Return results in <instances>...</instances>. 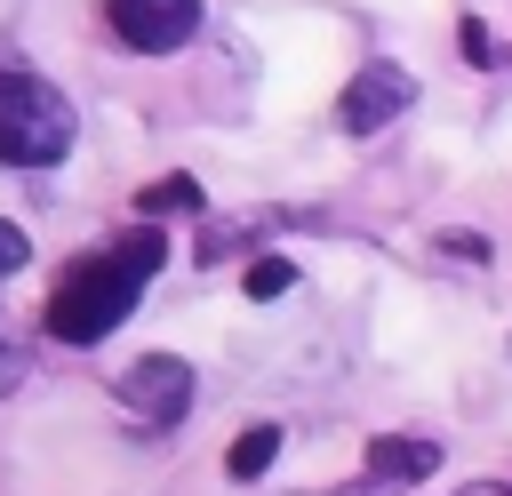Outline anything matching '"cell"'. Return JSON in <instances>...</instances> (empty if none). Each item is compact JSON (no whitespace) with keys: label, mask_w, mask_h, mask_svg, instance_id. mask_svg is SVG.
<instances>
[{"label":"cell","mask_w":512,"mask_h":496,"mask_svg":"<svg viewBox=\"0 0 512 496\" xmlns=\"http://www.w3.org/2000/svg\"><path fill=\"white\" fill-rule=\"evenodd\" d=\"M160 264H168V232H160V224L120 232L104 256H80V264L56 280L40 328H48L56 344H96V336H112V328L136 312V296H144V280H152Z\"/></svg>","instance_id":"cell-1"},{"label":"cell","mask_w":512,"mask_h":496,"mask_svg":"<svg viewBox=\"0 0 512 496\" xmlns=\"http://www.w3.org/2000/svg\"><path fill=\"white\" fill-rule=\"evenodd\" d=\"M72 152V104L32 64H0V160L8 168H56Z\"/></svg>","instance_id":"cell-2"},{"label":"cell","mask_w":512,"mask_h":496,"mask_svg":"<svg viewBox=\"0 0 512 496\" xmlns=\"http://www.w3.org/2000/svg\"><path fill=\"white\" fill-rule=\"evenodd\" d=\"M104 16H112V40L136 56H168L200 32V0H104Z\"/></svg>","instance_id":"cell-3"},{"label":"cell","mask_w":512,"mask_h":496,"mask_svg":"<svg viewBox=\"0 0 512 496\" xmlns=\"http://www.w3.org/2000/svg\"><path fill=\"white\" fill-rule=\"evenodd\" d=\"M408 104H416V80H408L400 64H360V72L344 80V96H336V120H344V136H376V128H392Z\"/></svg>","instance_id":"cell-4"},{"label":"cell","mask_w":512,"mask_h":496,"mask_svg":"<svg viewBox=\"0 0 512 496\" xmlns=\"http://www.w3.org/2000/svg\"><path fill=\"white\" fill-rule=\"evenodd\" d=\"M120 400H128L144 424H184V408H192V360H176V352H144V360H128Z\"/></svg>","instance_id":"cell-5"},{"label":"cell","mask_w":512,"mask_h":496,"mask_svg":"<svg viewBox=\"0 0 512 496\" xmlns=\"http://www.w3.org/2000/svg\"><path fill=\"white\" fill-rule=\"evenodd\" d=\"M432 472H440V440H424V432H376L368 440V480L376 488H416Z\"/></svg>","instance_id":"cell-6"},{"label":"cell","mask_w":512,"mask_h":496,"mask_svg":"<svg viewBox=\"0 0 512 496\" xmlns=\"http://www.w3.org/2000/svg\"><path fill=\"white\" fill-rule=\"evenodd\" d=\"M272 456H280V424H248V432L232 440V456H224V464H232V480H264V472H272Z\"/></svg>","instance_id":"cell-7"},{"label":"cell","mask_w":512,"mask_h":496,"mask_svg":"<svg viewBox=\"0 0 512 496\" xmlns=\"http://www.w3.org/2000/svg\"><path fill=\"white\" fill-rule=\"evenodd\" d=\"M136 208H144L152 224H160V216H192V208H200V184H192V176H160V184L136 192Z\"/></svg>","instance_id":"cell-8"},{"label":"cell","mask_w":512,"mask_h":496,"mask_svg":"<svg viewBox=\"0 0 512 496\" xmlns=\"http://www.w3.org/2000/svg\"><path fill=\"white\" fill-rule=\"evenodd\" d=\"M240 288H248L256 304H272V296H288V288H296V264H288V256H256Z\"/></svg>","instance_id":"cell-9"},{"label":"cell","mask_w":512,"mask_h":496,"mask_svg":"<svg viewBox=\"0 0 512 496\" xmlns=\"http://www.w3.org/2000/svg\"><path fill=\"white\" fill-rule=\"evenodd\" d=\"M456 48H464V64H496L504 48H496V32L480 24V16H464V32H456Z\"/></svg>","instance_id":"cell-10"},{"label":"cell","mask_w":512,"mask_h":496,"mask_svg":"<svg viewBox=\"0 0 512 496\" xmlns=\"http://www.w3.org/2000/svg\"><path fill=\"white\" fill-rule=\"evenodd\" d=\"M24 256H32V240H24V232L0 216V280H8V272H24Z\"/></svg>","instance_id":"cell-11"},{"label":"cell","mask_w":512,"mask_h":496,"mask_svg":"<svg viewBox=\"0 0 512 496\" xmlns=\"http://www.w3.org/2000/svg\"><path fill=\"white\" fill-rule=\"evenodd\" d=\"M440 248H448V256H480V264H488V240H480V232H440Z\"/></svg>","instance_id":"cell-12"},{"label":"cell","mask_w":512,"mask_h":496,"mask_svg":"<svg viewBox=\"0 0 512 496\" xmlns=\"http://www.w3.org/2000/svg\"><path fill=\"white\" fill-rule=\"evenodd\" d=\"M24 384V360H16V344H0V392H16Z\"/></svg>","instance_id":"cell-13"},{"label":"cell","mask_w":512,"mask_h":496,"mask_svg":"<svg viewBox=\"0 0 512 496\" xmlns=\"http://www.w3.org/2000/svg\"><path fill=\"white\" fill-rule=\"evenodd\" d=\"M456 496H512L504 480H472V488H456Z\"/></svg>","instance_id":"cell-14"}]
</instances>
